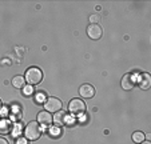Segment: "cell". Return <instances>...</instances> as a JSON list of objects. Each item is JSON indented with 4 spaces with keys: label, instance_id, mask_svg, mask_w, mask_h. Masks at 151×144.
Masks as SVG:
<instances>
[{
    "label": "cell",
    "instance_id": "1",
    "mask_svg": "<svg viewBox=\"0 0 151 144\" xmlns=\"http://www.w3.org/2000/svg\"><path fill=\"white\" fill-rule=\"evenodd\" d=\"M24 79H26V82L28 83L29 85H36L39 84L40 82L43 80V72L40 68L37 67H31L27 69L26 72V76H24Z\"/></svg>",
    "mask_w": 151,
    "mask_h": 144
},
{
    "label": "cell",
    "instance_id": "2",
    "mask_svg": "<svg viewBox=\"0 0 151 144\" xmlns=\"http://www.w3.org/2000/svg\"><path fill=\"white\" fill-rule=\"evenodd\" d=\"M24 136L28 140H37V139L42 136V128L40 124L37 122H31L26 125V130H24Z\"/></svg>",
    "mask_w": 151,
    "mask_h": 144
},
{
    "label": "cell",
    "instance_id": "3",
    "mask_svg": "<svg viewBox=\"0 0 151 144\" xmlns=\"http://www.w3.org/2000/svg\"><path fill=\"white\" fill-rule=\"evenodd\" d=\"M68 111L74 116L83 115L86 112V103L82 99H72L68 104Z\"/></svg>",
    "mask_w": 151,
    "mask_h": 144
},
{
    "label": "cell",
    "instance_id": "4",
    "mask_svg": "<svg viewBox=\"0 0 151 144\" xmlns=\"http://www.w3.org/2000/svg\"><path fill=\"white\" fill-rule=\"evenodd\" d=\"M63 104L62 102H60L59 99H56V97H48V99L44 102V110L47 111V112H59L60 110H62Z\"/></svg>",
    "mask_w": 151,
    "mask_h": 144
},
{
    "label": "cell",
    "instance_id": "5",
    "mask_svg": "<svg viewBox=\"0 0 151 144\" xmlns=\"http://www.w3.org/2000/svg\"><path fill=\"white\" fill-rule=\"evenodd\" d=\"M102 34H103V31L98 24H90V26L87 27V35H88V37H91L92 40L100 39Z\"/></svg>",
    "mask_w": 151,
    "mask_h": 144
},
{
    "label": "cell",
    "instance_id": "6",
    "mask_svg": "<svg viewBox=\"0 0 151 144\" xmlns=\"http://www.w3.org/2000/svg\"><path fill=\"white\" fill-rule=\"evenodd\" d=\"M79 93L84 99H91L95 95V88L92 87L91 84H83V85H80V88H79Z\"/></svg>",
    "mask_w": 151,
    "mask_h": 144
},
{
    "label": "cell",
    "instance_id": "7",
    "mask_svg": "<svg viewBox=\"0 0 151 144\" xmlns=\"http://www.w3.org/2000/svg\"><path fill=\"white\" fill-rule=\"evenodd\" d=\"M37 123L42 124L43 127H48V125L52 123L51 113L47 112V111H42V112H39L37 113Z\"/></svg>",
    "mask_w": 151,
    "mask_h": 144
},
{
    "label": "cell",
    "instance_id": "8",
    "mask_svg": "<svg viewBox=\"0 0 151 144\" xmlns=\"http://www.w3.org/2000/svg\"><path fill=\"white\" fill-rule=\"evenodd\" d=\"M138 85L142 90H148L151 87V76L147 72H143V74L139 75V77H138Z\"/></svg>",
    "mask_w": 151,
    "mask_h": 144
},
{
    "label": "cell",
    "instance_id": "9",
    "mask_svg": "<svg viewBox=\"0 0 151 144\" xmlns=\"http://www.w3.org/2000/svg\"><path fill=\"white\" fill-rule=\"evenodd\" d=\"M135 83L137 82H135L134 76L130 74H126L124 76L122 77V88L126 91H131L132 88L135 87Z\"/></svg>",
    "mask_w": 151,
    "mask_h": 144
},
{
    "label": "cell",
    "instance_id": "10",
    "mask_svg": "<svg viewBox=\"0 0 151 144\" xmlns=\"http://www.w3.org/2000/svg\"><path fill=\"white\" fill-rule=\"evenodd\" d=\"M14 125H12V122L9 120H0V133H3V135H8L9 132L12 131Z\"/></svg>",
    "mask_w": 151,
    "mask_h": 144
},
{
    "label": "cell",
    "instance_id": "11",
    "mask_svg": "<svg viewBox=\"0 0 151 144\" xmlns=\"http://www.w3.org/2000/svg\"><path fill=\"white\" fill-rule=\"evenodd\" d=\"M66 120H67V115H66V112H62V111L56 112L55 113V116L52 117V122H55V124L56 125L66 124Z\"/></svg>",
    "mask_w": 151,
    "mask_h": 144
},
{
    "label": "cell",
    "instance_id": "12",
    "mask_svg": "<svg viewBox=\"0 0 151 144\" xmlns=\"http://www.w3.org/2000/svg\"><path fill=\"white\" fill-rule=\"evenodd\" d=\"M12 85L15 88H24L26 87V79L23 76H15L12 79Z\"/></svg>",
    "mask_w": 151,
    "mask_h": 144
},
{
    "label": "cell",
    "instance_id": "13",
    "mask_svg": "<svg viewBox=\"0 0 151 144\" xmlns=\"http://www.w3.org/2000/svg\"><path fill=\"white\" fill-rule=\"evenodd\" d=\"M132 140L135 141V143H142V141H145L146 140V136H145V133L142 132V131H137V132H134L132 133Z\"/></svg>",
    "mask_w": 151,
    "mask_h": 144
},
{
    "label": "cell",
    "instance_id": "14",
    "mask_svg": "<svg viewBox=\"0 0 151 144\" xmlns=\"http://www.w3.org/2000/svg\"><path fill=\"white\" fill-rule=\"evenodd\" d=\"M60 133H62V131H60L59 127H51L50 128V135H51V138H59Z\"/></svg>",
    "mask_w": 151,
    "mask_h": 144
},
{
    "label": "cell",
    "instance_id": "15",
    "mask_svg": "<svg viewBox=\"0 0 151 144\" xmlns=\"http://www.w3.org/2000/svg\"><path fill=\"white\" fill-rule=\"evenodd\" d=\"M23 93L26 96H31L32 93H34V88H32V85H26V87H24Z\"/></svg>",
    "mask_w": 151,
    "mask_h": 144
},
{
    "label": "cell",
    "instance_id": "16",
    "mask_svg": "<svg viewBox=\"0 0 151 144\" xmlns=\"http://www.w3.org/2000/svg\"><path fill=\"white\" fill-rule=\"evenodd\" d=\"M90 21H91V24H98L99 16H98V15H91V16H90Z\"/></svg>",
    "mask_w": 151,
    "mask_h": 144
},
{
    "label": "cell",
    "instance_id": "17",
    "mask_svg": "<svg viewBox=\"0 0 151 144\" xmlns=\"http://www.w3.org/2000/svg\"><path fill=\"white\" fill-rule=\"evenodd\" d=\"M44 97H46V95H44V92H40V93H37V96H36V102L37 103H43L44 102Z\"/></svg>",
    "mask_w": 151,
    "mask_h": 144
},
{
    "label": "cell",
    "instance_id": "18",
    "mask_svg": "<svg viewBox=\"0 0 151 144\" xmlns=\"http://www.w3.org/2000/svg\"><path fill=\"white\" fill-rule=\"evenodd\" d=\"M16 144H27V139L26 138H19L16 140Z\"/></svg>",
    "mask_w": 151,
    "mask_h": 144
},
{
    "label": "cell",
    "instance_id": "19",
    "mask_svg": "<svg viewBox=\"0 0 151 144\" xmlns=\"http://www.w3.org/2000/svg\"><path fill=\"white\" fill-rule=\"evenodd\" d=\"M0 144H8V141L6 140V139H3V138H0Z\"/></svg>",
    "mask_w": 151,
    "mask_h": 144
},
{
    "label": "cell",
    "instance_id": "20",
    "mask_svg": "<svg viewBox=\"0 0 151 144\" xmlns=\"http://www.w3.org/2000/svg\"><path fill=\"white\" fill-rule=\"evenodd\" d=\"M140 144H151V141H148V140H145V141H142Z\"/></svg>",
    "mask_w": 151,
    "mask_h": 144
},
{
    "label": "cell",
    "instance_id": "21",
    "mask_svg": "<svg viewBox=\"0 0 151 144\" xmlns=\"http://www.w3.org/2000/svg\"><path fill=\"white\" fill-rule=\"evenodd\" d=\"M0 107H1V100H0Z\"/></svg>",
    "mask_w": 151,
    "mask_h": 144
}]
</instances>
